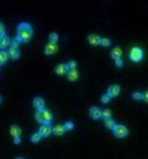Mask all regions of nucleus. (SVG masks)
Listing matches in <instances>:
<instances>
[{"label":"nucleus","instance_id":"20e7f679","mask_svg":"<svg viewBox=\"0 0 148 159\" xmlns=\"http://www.w3.org/2000/svg\"><path fill=\"white\" fill-rule=\"evenodd\" d=\"M129 59L134 62H139L143 59V50L138 46H134L129 51Z\"/></svg>","mask_w":148,"mask_h":159},{"label":"nucleus","instance_id":"ddd939ff","mask_svg":"<svg viewBox=\"0 0 148 159\" xmlns=\"http://www.w3.org/2000/svg\"><path fill=\"white\" fill-rule=\"evenodd\" d=\"M66 74H67V79H69L70 82H75L76 79L78 78V71L76 70V68H74V69H69Z\"/></svg>","mask_w":148,"mask_h":159},{"label":"nucleus","instance_id":"6e6552de","mask_svg":"<svg viewBox=\"0 0 148 159\" xmlns=\"http://www.w3.org/2000/svg\"><path fill=\"white\" fill-rule=\"evenodd\" d=\"M8 54H9V59H13V60H18V59L20 57V51H19L18 47H11V46H9Z\"/></svg>","mask_w":148,"mask_h":159},{"label":"nucleus","instance_id":"f8f14e48","mask_svg":"<svg viewBox=\"0 0 148 159\" xmlns=\"http://www.w3.org/2000/svg\"><path fill=\"white\" fill-rule=\"evenodd\" d=\"M65 132H66V130H65L63 125L57 124L56 126H53V127H52V134H55L56 136H62Z\"/></svg>","mask_w":148,"mask_h":159},{"label":"nucleus","instance_id":"7c9ffc66","mask_svg":"<svg viewBox=\"0 0 148 159\" xmlns=\"http://www.w3.org/2000/svg\"><path fill=\"white\" fill-rule=\"evenodd\" d=\"M14 144H20V136H14Z\"/></svg>","mask_w":148,"mask_h":159},{"label":"nucleus","instance_id":"9b49d317","mask_svg":"<svg viewBox=\"0 0 148 159\" xmlns=\"http://www.w3.org/2000/svg\"><path fill=\"white\" fill-rule=\"evenodd\" d=\"M9 46H10V38L6 34L0 36V50H5Z\"/></svg>","mask_w":148,"mask_h":159},{"label":"nucleus","instance_id":"bb28decb","mask_svg":"<svg viewBox=\"0 0 148 159\" xmlns=\"http://www.w3.org/2000/svg\"><path fill=\"white\" fill-rule=\"evenodd\" d=\"M114 61H115V66H116V68H123V65H124V62H123L122 57H119V59H115Z\"/></svg>","mask_w":148,"mask_h":159},{"label":"nucleus","instance_id":"1a4fd4ad","mask_svg":"<svg viewBox=\"0 0 148 159\" xmlns=\"http://www.w3.org/2000/svg\"><path fill=\"white\" fill-rule=\"evenodd\" d=\"M32 103H33V107L36 110H42V108H44V106H46V102H44V99L42 97H36Z\"/></svg>","mask_w":148,"mask_h":159},{"label":"nucleus","instance_id":"cd10ccee","mask_svg":"<svg viewBox=\"0 0 148 159\" xmlns=\"http://www.w3.org/2000/svg\"><path fill=\"white\" fill-rule=\"evenodd\" d=\"M132 98L133 99H142V93H139V92H134V93H132Z\"/></svg>","mask_w":148,"mask_h":159},{"label":"nucleus","instance_id":"7ed1b4c3","mask_svg":"<svg viewBox=\"0 0 148 159\" xmlns=\"http://www.w3.org/2000/svg\"><path fill=\"white\" fill-rule=\"evenodd\" d=\"M113 134H114V136L115 138H118V139H124V138H127L128 136V134H129V130H128V127L125 126V125H115L114 126V129H113Z\"/></svg>","mask_w":148,"mask_h":159},{"label":"nucleus","instance_id":"c756f323","mask_svg":"<svg viewBox=\"0 0 148 159\" xmlns=\"http://www.w3.org/2000/svg\"><path fill=\"white\" fill-rule=\"evenodd\" d=\"M3 34H5V27H4V24L0 22V36H3Z\"/></svg>","mask_w":148,"mask_h":159},{"label":"nucleus","instance_id":"412c9836","mask_svg":"<svg viewBox=\"0 0 148 159\" xmlns=\"http://www.w3.org/2000/svg\"><path fill=\"white\" fill-rule=\"evenodd\" d=\"M63 127H65L66 131H71V130L75 129V124H74L72 121H66V122L63 124Z\"/></svg>","mask_w":148,"mask_h":159},{"label":"nucleus","instance_id":"4468645a","mask_svg":"<svg viewBox=\"0 0 148 159\" xmlns=\"http://www.w3.org/2000/svg\"><path fill=\"white\" fill-rule=\"evenodd\" d=\"M100 108H98V107H91L90 108V111H89V115H90V117L92 118V120H99L100 118Z\"/></svg>","mask_w":148,"mask_h":159},{"label":"nucleus","instance_id":"2f4dec72","mask_svg":"<svg viewBox=\"0 0 148 159\" xmlns=\"http://www.w3.org/2000/svg\"><path fill=\"white\" fill-rule=\"evenodd\" d=\"M142 99L144 102H147V92H143V93H142Z\"/></svg>","mask_w":148,"mask_h":159},{"label":"nucleus","instance_id":"f257e3e1","mask_svg":"<svg viewBox=\"0 0 148 159\" xmlns=\"http://www.w3.org/2000/svg\"><path fill=\"white\" fill-rule=\"evenodd\" d=\"M33 36V28L29 23H19L17 28V38L20 42H29Z\"/></svg>","mask_w":148,"mask_h":159},{"label":"nucleus","instance_id":"2eb2a0df","mask_svg":"<svg viewBox=\"0 0 148 159\" xmlns=\"http://www.w3.org/2000/svg\"><path fill=\"white\" fill-rule=\"evenodd\" d=\"M9 132H10V135H11L13 138H14V136H20V134H22V129H20L18 125H13V126L10 127Z\"/></svg>","mask_w":148,"mask_h":159},{"label":"nucleus","instance_id":"b1692460","mask_svg":"<svg viewBox=\"0 0 148 159\" xmlns=\"http://www.w3.org/2000/svg\"><path fill=\"white\" fill-rule=\"evenodd\" d=\"M49 42H58V34L56 32H52L49 34Z\"/></svg>","mask_w":148,"mask_h":159},{"label":"nucleus","instance_id":"4be33fe9","mask_svg":"<svg viewBox=\"0 0 148 159\" xmlns=\"http://www.w3.org/2000/svg\"><path fill=\"white\" fill-rule=\"evenodd\" d=\"M41 138H42V136L39 135V132H34V134H33V135L31 136V141L36 144V143H38L39 140H41Z\"/></svg>","mask_w":148,"mask_h":159},{"label":"nucleus","instance_id":"dca6fc26","mask_svg":"<svg viewBox=\"0 0 148 159\" xmlns=\"http://www.w3.org/2000/svg\"><path fill=\"white\" fill-rule=\"evenodd\" d=\"M55 73L58 75H65L67 73V68H66V64H58L56 68H55Z\"/></svg>","mask_w":148,"mask_h":159},{"label":"nucleus","instance_id":"423d86ee","mask_svg":"<svg viewBox=\"0 0 148 159\" xmlns=\"http://www.w3.org/2000/svg\"><path fill=\"white\" fill-rule=\"evenodd\" d=\"M38 132L42 138H48L52 134V126L49 124H42V126L39 127Z\"/></svg>","mask_w":148,"mask_h":159},{"label":"nucleus","instance_id":"f03ea898","mask_svg":"<svg viewBox=\"0 0 148 159\" xmlns=\"http://www.w3.org/2000/svg\"><path fill=\"white\" fill-rule=\"evenodd\" d=\"M36 120L39 124H51V121L53 120L52 112L46 110V108L37 110V112H36Z\"/></svg>","mask_w":148,"mask_h":159},{"label":"nucleus","instance_id":"a211bd4d","mask_svg":"<svg viewBox=\"0 0 148 159\" xmlns=\"http://www.w3.org/2000/svg\"><path fill=\"white\" fill-rule=\"evenodd\" d=\"M9 60V54H8V51L5 50H0V65H3L5 62H8Z\"/></svg>","mask_w":148,"mask_h":159},{"label":"nucleus","instance_id":"f3484780","mask_svg":"<svg viewBox=\"0 0 148 159\" xmlns=\"http://www.w3.org/2000/svg\"><path fill=\"white\" fill-rule=\"evenodd\" d=\"M122 54H123V51H122V48H120V47H114V48L112 50V52H110V55H112V57H113L114 60L122 57Z\"/></svg>","mask_w":148,"mask_h":159},{"label":"nucleus","instance_id":"39448f33","mask_svg":"<svg viewBox=\"0 0 148 159\" xmlns=\"http://www.w3.org/2000/svg\"><path fill=\"white\" fill-rule=\"evenodd\" d=\"M58 51V45L57 42H48L44 47V54L47 56H51V55H55L56 52Z\"/></svg>","mask_w":148,"mask_h":159},{"label":"nucleus","instance_id":"c85d7f7f","mask_svg":"<svg viewBox=\"0 0 148 159\" xmlns=\"http://www.w3.org/2000/svg\"><path fill=\"white\" fill-rule=\"evenodd\" d=\"M110 99H112V98H110L109 96H108L106 93L101 96V102H103V103H109V102H110Z\"/></svg>","mask_w":148,"mask_h":159},{"label":"nucleus","instance_id":"6ab92c4d","mask_svg":"<svg viewBox=\"0 0 148 159\" xmlns=\"http://www.w3.org/2000/svg\"><path fill=\"white\" fill-rule=\"evenodd\" d=\"M115 125H116V122L113 120L112 117H110V118H105V120H104V126H105L106 129H109V130H113Z\"/></svg>","mask_w":148,"mask_h":159},{"label":"nucleus","instance_id":"9d476101","mask_svg":"<svg viewBox=\"0 0 148 159\" xmlns=\"http://www.w3.org/2000/svg\"><path fill=\"white\" fill-rule=\"evenodd\" d=\"M100 39H101V37H100L99 34H95V33L89 34V37H87L89 43L92 45V46H98V45H100Z\"/></svg>","mask_w":148,"mask_h":159},{"label":"nucleus","instance_id":"a878e982","mask_svg":"<svg viewBox=\"0 0 148 159\" xmlns=\"http://www.w3.org/2000/svg\"><path fill=\"white\" fill-rule=\"evenodd\" d=\"M66 68H67V70H69V69H74V68H76V61H75V60H70L69 62L66 64Z\"/></svg>","mask_w":148,"mask_h":159},{"label":"nucleus","instance_id":"aec40b11","mask_svg":"<svg viewBox=\"0 0 148 159\" xmlns=\"http://www.w3.org/2000/svg\"><path fill=\"white\" fill-rule=\"evenodd\" d=\"M112 117V111L109 110V108H104V110H101L100 111V118H110Z\"/></svg>","mask_w":148,"mask_h":159},{"label":"nucleus","instance_id":"0eeeda50","mask_svg":"<svg viewBox=\"0 0 148 159\" xmlns=\"http://www.w3.org/2000/svg\"><path fill=\"white\" fill-rule=\"evenodd\" d=\"M119 93H120V87L116 85V84L110 85L109 88H108V90H106V94L109 96L110 98H114V97L119 96Z\"/></svg>","mask_w":148,"mask_h":159},{"label":"nucleus","instance_id":"5701e85b","mask_svg":"<svg viewBox=\"0 0 148 159\" xmlns=\"http://www.w3.org/2000/svg\"><path fill=\"white\" fill-rule=\"evenodd\" d=\"M110 43H112V41H110L109 38H101V39H100V45H101L103 47H109Z\"/></svg>","mask_w":148,"mask_h":159},{"label":"nucleus","instance_id":"393cba45","mask_svg":"<svg viewBox=\"0 0 148 159\" xmlns=\"http://www.w3.org/2000/svg\"><path fill=\"white\" fill-rule=\"evenodd\" d=\"M19 43H20V41L15 37V38H13V39H10V46L11 47H19Z\"/></svg>","mask_w":148,"mask_h":159},{"label":"nucleus","instance_id":"473e14b6","mask_svg":"<svg viewBox=\"0 0 148 159\" xmlns=\"http://www.w3.org/2000/svg\"><path fill=\"white\" fill-rule=\"evenodd\" d=\"M0 103H2V97H0Z\"/></svg>","mask_w":148,"mask_h":159}]
</instances>
